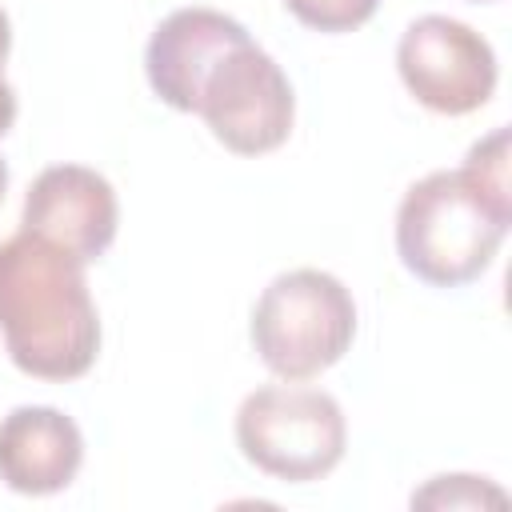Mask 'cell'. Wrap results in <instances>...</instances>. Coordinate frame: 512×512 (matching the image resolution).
Here are the masks:
<instances>
[{"instance_id":"30bf717a","label":"cell","mask_w":512,"mask_h":512,"mask_svg":"<svg viewBox=\"0 0 512 512\" xmlns=\"http://www.w3.org/2000/svg\"><path fill=\"white\" fill-rule=\"evenodd\" d=\"M508 496L484 480V476H432L420 492H412V508H484V504H504Z\"/></svg>"},{"instance_id":"5bb4252c","label":"cell","mask_w":512,"mask_h":512,"mask_svg":"<svg viewBox=\"0 0 512 512\" xmlns=\"http://www.w3.org/2000/svg\"><path fill=\"white\" fill-rule=\"evenodd\" d=\"M8 48H12V24H8V16H4V8H0V72H4Z\"/></svg>"},{"instance_id":"9a60e30c","label":"cell","mask_w":512,"mask_h":512,"mask_svg":"<svg viewBox=\"0 0 512 512\" xmlns=\"http://www.w3.org/2000/svg\"><path fill=\"white\" fill-rule=\"evenodd\" d=\"M4 188H8V164H4V156H0V200H4Z\"/></svg>"},{"instance_id":"7a4b0ae2","label":"cell","mask_w":512,"mask_h":512,"mask_svg":"<svg viewBox=\"0 0 512 512\" xmlns=\"http://www.w3.org/2000/svg\"><path fill=\"white\" fill-rule=\"evenodd\" d=\"M508 224V204H496L464 168H440L404 192L396 208V252L416 280L460 288L488 272Z\"/></svg>"},{"instance_id":"277c9868","label":"cell","mask_w":512,"mask_h":512,"mask_svg":"<svg viewBox=\"0 0 512 512\" xmlns=\"http://www.w3.org/2000/svg\"><path fill=\"white\" fill-rule=\"evenodd\" d=\"M236 444L260 472L288 484H308L344 460V408L324 388H300L296 380L264 384L236 408Z\"/></svg>"},{"instance_id":"6da1fadb","label":"cell","mask_w":512,"mask_h":512,"mask_svg":"<svg viewBox=\"0 0 512 512\" xmlns=\"http://www.w3.org/2000/svg\"><path fill=\"white\" fill-rule=\"evenodd\" d=\"M84 260L36 232L0 240V336L36 380H80L100 352V316Z\"/></svg>"},{"instance_id":"8992f818","label":"cell","mask_w":512,"mask_h":512,"mask_svg":"<svg viewBox=\"0 0 512 512\" xmlns=\"http://www.w3.org/2000/svg\"><path fill=\"white\" fill-rule=\"evenodd\" d=\"M396 72L404 88L440 116H468L484 108L496 92V52L492 44L452 16H420L404 28L396 44Z\"/></svg>"},{"instance_id":"7c38bea8","label":"cell","mask_w":512,"mask_h":512,"mask_svg":"<svg viewBox=\"0 0 512 512\" xmlns=\"http://www.w3.org/2000/svg\"><path fill=\"white\" fill-rule=\"evenodd\" d=\"M284 8L312 32H352L376 16L380 0H284Z\"/></svg>"},{"instance_id":"2e32d148","label":"cell","mask_w":512,"mask_h":512,"mask_svg":"<svg viewBox=\"0 0 512 512\" xmlns=\"http://www.w3.org/2000/svg\"><path fill=\"white\" fill-rule=\"evenodd\" d=\"M476 4H488V0H476Z\"/></svg>"},{"instance_id":"5b68a950","label":"cell","mask_w":512,"mask_h":512,"mask_svg":"<svg viewBox=\"0 0 512 512\" xmlns=\"http://www.w3.org/2000/svg\"><path fill=\"white\" fill-rule=\"evenodd\" d=\"M192 112L236 156H264L280 148L296 120V96L284 68L252 40L228 44L196 88Z\"/></svg>"},{"instance_id":"9c48e42d","label":"cell","mask_w":512,"mask_h":512,"mask_svg":"<svg viewBox=\"0 0 512 512\" xmlns=\"http://www.w3.org/2000/svg\"><path fill=\"white\" fill-rule=\"evenodd\" d=\"M244 36H248V28L216 8H176L148 36V48H144L148 88L168 108L192 112L196 88H200L204 72L212 68V60Z\"/></svg>"},{"instance_id":"8fae6325","label":"cell","mask_w":512,"mask_h":512,"mask_svg":"<svg viewBox=\"0 0 512 512\" xmlns=\"http://www.w3.org/2000/svg\"><path fill=\"white\" fill-rule=\"evenodd\" d=\"M464 172L496 200L512 208V192H508V128H492L484 140H476L468 148Z\"/></svg>"},{"instance_id":"3957f363","label":"cell","mask_w":512,"mask_h":512,"mask_svg":"<svg viewBox=\"0 0 512 512\" xmlns=\"http://www.w3.org/2000/svg\"><path fill=\"white\" fill-rule=\"evenodd\" d=\"M252 348L280 380H312L356 340L352 292L320 268L280 272L252 308Z\"/></svg>"},{"instance_id":"ba28073f","label":"cell","mask_w":512,"mask_h":512,"mask_svg":"<svg viewBox=\"0 0 512 512\" xmlns=\"http://www.w3.org/2000/svg\"><path fill=\"white\" fill-rule=\"evenodd\" d=\"M84 464V436L52 404H20L0 420V480L20 496L64 492Z\"/></svg>"},{"instance_id":"52a82bcc","label":"cell","mask_w":512,"mask_h":512,"mask_svg":"<svg viewBox=\"0 0 512 512\" xmlns=\"http://www.w3.org/2000/svg\"><path fill=\"white\" fill-rule=\"evenodd\" d=\"M116 224H120V204H116L112 184L96 168H84V164L44 168L32 180L24 196V212H20L24 232L52 240L56 248L72 252L84 264L100 260L112 248Z\"/></svg>"},{"instance_id":"4fadbf2b","label":"cell","mask_w":512,"mask_h":512,"mask_svg":"<svg viewBox=\"0 0 512 512\" xmlns=\"http://www.w3.org/2000/svg\"><path fill=\"white\" fill-rule=\"evenodd\" d=\"M12 124H16V92L0 72V136H8Z\"/></svg>"}]
</instances>
